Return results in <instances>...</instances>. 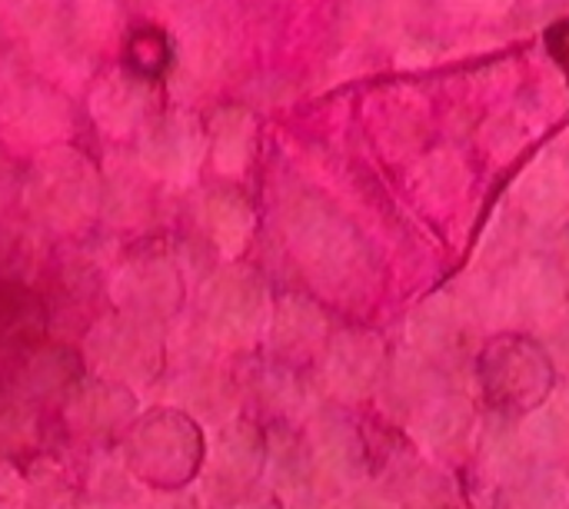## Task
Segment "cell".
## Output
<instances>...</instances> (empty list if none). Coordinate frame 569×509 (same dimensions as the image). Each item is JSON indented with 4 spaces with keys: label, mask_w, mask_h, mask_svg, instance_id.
I'll return each instance as SVG.
<instances>
[{
    "label": "cell",
    "mask_w": 569,
    "mask_h": 509,
    "mask_svg": "<svg viewBox=\"0 0 569 509\" xmlns=\"http://www.w3.org/2000/svg\"><path fill=\"white\" fill-rule=\"evenodd\" d=\"M467 420H470L467 403L447 397V400L430 403V407L420 413L417 433H420L430 447H447V443H453V440L467 430Z\"/></svg>",
    "instance_id": "cell-8"
},
{
    "label": "cell",
    "mask_w": 569,
    "mask_h": 509,
    "mask_svg": "<svg viewBox=\"0 0 569 509\" xmlns=\"http://www.w3.org/2000/svg\"><path fill=\"white\" fill-rule=\"evenodd\" d=\"M503 297H507L503 303H507L510 317L533 320V317L547 313L560 300V287H557V277L547 267H523L513 277V283L507 287Z\"/></svg>",
    "instance_id": "cell-6"
},
{
    "label": "cell",
    "mask_w": 569,
    "mask_h": 509,
    "mask_svg": "<svg viewBox=\"0 0 569 509\" xmlns=\"http://www.w3.org/2000/svg\"><path fill=\"white\" fill-rule=\"evenodd\" d=\"M127 509H197L187 497H173V493H150V497H137Z\"/></svg>",
    "instance_id": "cell-15"
},
{
    "label": "cell",
    "mask_w": 569,
    "mask_h": 509,
    "mask_svg": "<svg viewBox=\"0 0 569 509\" xmlns=\"http://www.w3.org/2000/svg\"><path fill=\"white\" fill-rule=\"evenodd\" d=\"M553 350L563 363H569V317L553 330Z\"/></svg>",
    "instance_id": "cell-18"
},
{
    "label": "cell",
    "mask_w": 569,
    "mask_h": 509,
    "mask_svg": "<svg viewBox=\"0 0 569 509\" xmlns=\"http://www.w3.org/2000/svg\"><path fill=\"white\" fill-rule=\"evenodd\" d=\"M563 260L569 263V230H567V237H563Z\"/></svg>",
    "instance_id": "cell-19"
},
{
    "label": "cell",
    "mask_w": 569,
    "mask_h": 509,
    "mask_svg": "<svg viewBox=\"0 0 569 509\" xmlns=\"http://www.w3.org/2000/svg\"><path fill=\"white\" fill-rule=\"evenodd\" d=\"M30 480L27 470H20L13 460L0 457V509H30Z\"/></svg>",
    "instance_id": "cell-14"
},
{
    "label": "cell",
    "mask_w": 569,
    "mask_h": 509,
    "mask_svg": "<svg viewBox=\"0 0 569 509\" xmlns=\"http://www.w3.org/2000/svg\"><path fill=\"white\" fill-rule=\"evenodd\" d=\"M523 440L533 447V450H543V453H557L563 450L569 440V413L553 403V407H543L540 413H533L523 427Z\"/></svg>",
    "instance_id": "cell-9"
},
{
    "label": "cell",
    "mask_w": 569,
    "mask_h": 509,
    "mask_svg": "<svg viewBox=\"0 0 569 509\" xmlns=\"http://www.w3.org/2000/svg\"><path fill=\"white\" fill-rule=\"evenodd\" d=\"M203 323L207 333H213L223 343H247L257 337L263 323V297L253 280L227 273L207 290V307H203Z\"/></svg>",
    "instance_id": "cell-3"
},
{
    "label": "cell",
    "mask_w": 569,
    "mask_h": 509,
    "mask_svg": "<svg viewBox=\"0 0 569 509\" xmlns=\"http://www.w3.org/2000/svg\"><path fill=\"white\" fill-rule=\"evenodd\" d=\"M260 463L257 453V437L250 427L230 423L220 430L213 453H210V470H207V493L210 497H233L243 483L253 480V470Z\"/></svg>",
    "instance_id": "cell-4"
},
{
    "label": "cell",
    "mask_w": 569,
    "mask_h": 509,
    "mask_svg": "<svg viewBox=\"0 0 569 509\" xmlns=\"http://www.w3.org/2000/svg\"><path fill=\"white\" fill-rule=\"evenodd\" d=\"M350 443H353V440H350V433H347L340 423H323V427H317V433H313L317 460H320V467H323L327 473H333V477H343V473L353 467L357 450H353Z\"/></svg>",
    "instance_id": "cell-11"
},
{
    "label": "cell",
    "mask_w": 569,
    "mask_h": 509,
    "mask_svg": "<svg viewBox=\"0 0 569 509\" xmlns=\"http://www.w3.org/2000/svg\"><path fill=\"white\" fill-rule=\"evenodd\" d=\"M60 413L73 443L87 450H107L137 423V397L123 383L103 377H80L63 397Z\"/></svg>",
    "instance_id": "cell-2"
},
{
    "label": "cell",
    "mask_w": 569,
    "mask_h": 509,
    "mask_svg": "<svg viewBox=\"0 0 569 509\" xmlns=\"http://www.w3.org/2000/svg\"><path fill=\"white\" fill-rule=\"evenodd\" d=\"M550 47H553V53L563 60V67L569 70V23H560V27L550 33Z\"/></svg>",
    "instance_id": "cell-17"
},
{
    "label": "cell",
    "mask_w": 569,
    "mask_h": 509,
    "mask_svg": "<svg viewBox=\"0 0 569 509\" xmlns=\"http://www.w3.org/2000/svg\"><path fill=\"white\" fill-rule=\"evenodd\" d=\"M453 333H457V317L447 307V300H433L430 307H423L413 317V337L427 350H447V347H453Z\"/></svg>",
    "instance_id": "cell-10"
},
{
    "label": "cell",
    "mask_w": 569,
    "mask_h": 509,
    "mask_svg": "<svg viewBox=\"0 0 569 509\" xmlns=\"http://www.w3.org/2000/svg\"><path fill=\"white\" fill-rule=\"evenodd\" d=\"M177 400H180L190 413H197V417H203V420H213V423H220V417L230 413L227 383H223L220 377L207 373V370H190V373H183V377L177 380Z\"/></svg>",
    "instance_id": "cell-7"
},
{
    "label": "cell",
    "mask_w": 569,
    "mask_h": 509,
    "mask_svg": "<svg viewBox=\"0 0 569 509\" xmlns=\"http://www.w3.org/2000/svg\"><path fill=\"white\" fill-rule=\"evenodd\" d=\"M60 509H127L120 507V503H110V500H103V497H93V493H77V497H70L67 503Z\"/></svg>",
    "instance_id": "cell-16"
},
{
    "label": "cell",
    "mask_w": 569,
    "mask_h": 509,
    "mask_svg": "<svg viewBox=\"0 0 569 509\" xmlns=\"http://www.w3.org/2000/svg\"><path fill=\"white\" fill-rule=\"evenodd\" d=\"M569 487L560 473H540L527 483L520 509H567Z\"/></svg>",
    "instance_id": "cell-13"
},
{
    "label": "cell",
    "mask_w": 569,
    "mask_h": 509,
    "mask_svg": "<svg viewBox=\"0 0 569 509\" xmlns=\"http://www.w3.org/2000/svg\"><path fill=\"white\" fill-rule=\"evenodd\" d=\"M523 200L530 203L533 213H553L563 200V177L553 170V167H537L530 177H527V187H523Z\"/></svg>",
    "instance_id": "cell-12"
},
{
    "label": "cell",
    "mask_w": 569,
    "mask_h": 509,
    "mask_svg": "<svg viewBox=\"0 0 569 509\" xmlns=\"http://www.w3.org/2000/svg\"><path fill=\"white\" fill-rule=\"evenodd\" d=\"M380 347L373 337H343L330 353V383L343 393H363L380 370Z\"/></svg>",
    "instance_id": "cell-5"
},
{
    "label": "cell",
    "mask_w": 569,
    "mask_h": 509,
    "mask_svg": "<svg viewBox=\"0 0 569 509\" xmlns=\"http://www.w3.org/2000/svg\"><path fill=\"white\" fill-rule=\"evenodd\" d=\"M83 363L113 383L130 390H143L153 383L167 360L163 327L130 317V313H103L83 337Z\"/></svg>",
    "instance_id": "cell-1"
}]
</instances>
